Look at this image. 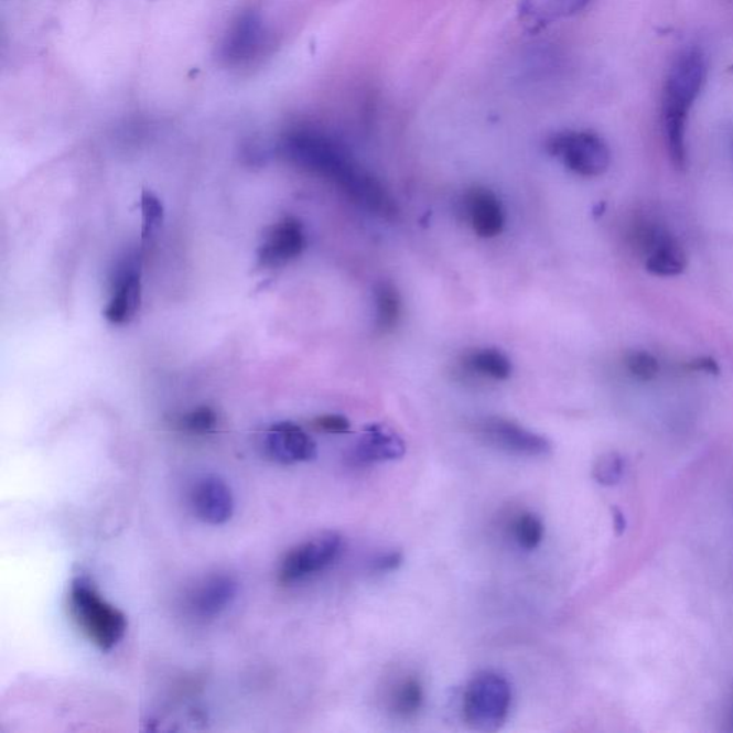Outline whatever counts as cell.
Masks as SVG:
<instances>
[{
  "mask_svg": "<svg viewBox=\"0 0 733 733\" xmlns=\"http://www.w3.org/2000/svg\"><path fill=\"white\" fill-rule=\"evenodd\" d=\"M548 152L559 158L574 174L601 176L611 165V151L601 137L591 131H564L549 139Z\"/></svg>",
  "mask_w": 733,
  "mask_h": 733,
  "instance_id": "5",
  "label": "cell"
},
{
  "mask_svg": "<svg viewBox=\"0 0 733 733\" xmlns=\"http://www.w3.org/2000/svg\"><path fill=\"white\" fill-rule=\"evenodd\" d=\"M510 531L516 543L525 550L538 549L545 538V525L535 513H519L511 520Z\"/></svg>",
  "mask_w": 733,
  "mask_h": 733,
  "instance_id": "20",
  "label": "cell"
},
{
  "mask_svg": "<svg viewBox=\"0 0 733 733\" xmlns=\"http://www.w3.org/2000/svg\"><path fill=\"white\" fill-rule=\"evenodd\" d=\"M263 450L272 462L297 464L317 457V444L299 424L280 421L272 424L263 438Z\"/></svg>",
  "mask_w": 733,
  "mask_h": 733,
  "instance_id": "11",
  "label": "cell"
},
{
  "mask_svg": "<svg viewBox=\"0 0 733 733\" xmlns=\"http://www.w3.org/2000/svg\"><path fill=\"white\" fill-rule=\"evenodd\" d=\"M511 687L500 673H477L463 694L464 722L474 731L493 732L500 730L509 716Z\"/></svg>",
  "mask_w": 733,
  "mask_h": 733,
  "instance_id": "4",
  "label": "cell"
},
{
  "mask_svg": "<svg viewBox=\"0 0 733 733\" xmlns=\"http://www.w3.org/2000/svg\"><path fill=\"white\" fill-rule=\"evenodd\" d=\"M182 428L193 434H208L217 429L218 417L211 407L203 406L182 417Z\"/></svg>",
  "mask_w": 733,
  "mask_h": 733,
  "instance_id": "23",
  "label": "cell"
},
{
  "mask_svg": "<svg viewBox=\"0 0 733 733\" xmlns=\"http://www.w3.org/2000/svg\"><path fill=\"white\" fill-rule=\"evenodd\" d=\"M591 0H546V11L553 17H573L586 9Z\"/></svg>",
  "mask_w": 733,
  "mask_h": 733,
  "instance_id": "25",
  "label": "cell"
},
{
  "mask_svg": "<svg viewBox=\"0 0 733 733\" xmlns=\"http://www.w3.org/2000/svg\"><path fill=\"white\" fill-rule=\"evenodd\" d=\"M406 454L405 440L395 430L382 424L368 425L349 453V462L357 466L392 462Z\"/></svg>",
  "mask_w": 733,
  "mask_h": 733,
  "instance_id": "14",
  "label": "cell"
},
{
  "mask_svg": "<svg viewBox=\"0 0 733 733\" xmlns=\"http://www.w3.org/2000/svg\"><path fill=\"white\" fill-rule=\"evenodd\" d=\"M305 244L303 224L294 217L282 218L267 229L258 249V262L263 268L284 267L303 254Z\"/></svg>",
  "mask_w": 733,
  "mask_h": 733,
  "instance_id": "10",
  "label": "cell"
},
{
  "mask_svg": "<svg viewBox=\"0 0 733 733\" xmlns=\"http://www.w3.org/2000/svg\"><path fill=\"white\" fill-rule=\"evenodd\" d=\"M708 62L698 47L680 52L666 76L662 97V128L670 160L677 170L687 168V123L694 103L707 83Z\"/></svg>",
  "mask_w": 733,
  "mask_h": 733,
  "instance_id": "2",
  "label": "cell"
},
{
  "mask_svg": "<svg viewBox=\"0 0 733 733\" xmlns=\"http://www.w3.org/2000/svg\"><path fill=\"white\" fill-rule=\"evenodd\" d=\"M625 473V462L617 453L603 454L593 467V477L602 486H615Z\"/></svg>",
  "mask_w": 733,
  "mask_h": 733,
  "instance_id": "21",
  "label": "cell"
},
{
  "mask_svg": "<svg viewBox=\"0 0 733 733\" xmlns=\"http://www.w3.org/2000/svg\"><path fill=\"white\" fill-rule=\"evenodd\" d=\"M238 595V582L229 574H214L195 588L190 610L200 619H214L227 611Z\"/></svg>",
  "mask_w": 733,
  "mask_h": 733,
  "instance_id": "15",
  "label": "cell"
},
{
  "mask_svg": "<svg viewBox=\"0 0 733 733\" xmlns=\"http://www.w3.org/2000/svg\"><path fill=\"white\" fill-rule=\"evenodd\" d=\"M463 214L474 234L481 238H495L505 228V209L500 200L485 186H473L464 194Z\"/></svg>",
  "mask_w": 733,
  "mask_h": 733,
  "instance_id": "13",
  "label": "cell"
},
{
  "mask_svg": "<svg viewBox=\"0 0 733 733\" xmlns=\"http://www.w3.org/2000/svg\"><path fill=\"white\" fill-rule=\"evenodd\" d=\"M142 300L141 260L127 256L118 263L112 278V299L104 311L111 324H127L136 317Z\"/></svg>",
  "mask_w": 733,
  "mask_h": 733,
  "instance_id": "9",
  "label": "cell"
},
{
  "mask_svg": "<svg viewBox=\"0 0 733 733\" xmlns=\"http://www.w3.org/2000/svg\"><path fill=\"white\" fill-rule=\"evenodd\" d=\"M613 519H615V529L617 535H622L623 530L626 529L625 516L622 515L619 509H613Z\"/></svg>",
  "mask_w": 733,
  "mask_h": 733,
  "instance_id": "29",
  "label": "cell"
},
{
  "mask_svg": "<svg viewBox=\"0 0 733 733\" xmlns=\"http://www.w3.org/2000/svg\"><path fill=\"white\" fill-rule=\"evenodd\" d=\"M68 606L76 626L99 650H112L127 634L125 613L105 601L88 578L72 581Z\"/></svg>",
  "mask_w": 733,
  "mask_h": 733,
  "instance_id": "3",
  "label": "cell"
},
{
  "mask_svg": "<svg viewBox=\"0 0 733 733\" xmlns=\"http://www.w3.org/2000/svg\"><path fill=\"white\" fill-rule=\"evenodd\" d=\"M627 370L640 381L654 380L659 373V363L646 352L630 353L626 358Z\"/></svg>",
  "mask_w": 733,
  "mask_h": 733,
  "instance_id": "24",
  "label": "cell"
},
{
  "mask_svg": "<svg viewBox=\"0 0 733 733\" xmlns=\"http://www.w3.org/2000/svg\"><path fill=\"white\" fill-rule=\"evenodd\" d=\"M688 258L669 234L646 256V270L659 277H673L687 270Z\"/></svg>",
  "mask_w": 733,
  "mask_h": 733,
  "instance_id": "17",
  "label": "cell"
},
{
  "mask_svg": "<svg viewBox=\"0 0 733 733\" xmlns=\"http://www.w3.org/2000/svg\"><path fill=\"white\" fill-rule=\"evenodd\" d=\"M402 562V556L399 552H391L380 556V558L374 560V569L377 572H390L400 567Z\"/></svg>",
  "mask_w": 733,
  "mask_h": 733,
  "instance_id": "27",
  "label": "cell"
},
{
  "mask_svg": "<svg viewBox=\"0 0 733 733\" xmlns=\"http://www.w3.org/2000/svg\"><path fill=\"white\" fill-rule=\"evenodd\" d=\"M282 150L295 164L334 182L360 207L386 218L397 214L395 201L381 182L358 165L333 138L313 129H297L284 138Z\"/></svg>",
  "mask_w": 733,
  "mask_h": 733,
  "instance_id": "1",
  "label": "cell"
},
{
  "mask_svg": "<svg viewBox=\"0 0 733 733\" xmlns=\"http://www.w3.org/2000/svg\"><path fill=\"white\" fill-rule=\"evenodd\" d=\"M268 45V32L261 14L248 11L239 17L229 25L225 33L219 56L228 66L238 68V66L251 65L266 51Z\"/></svg>",
  "mask_w": 733,
  "mask_h": 733,
  "instance_id": "7",
  "label": "cell"
},
{
  "mask_svg": "<svg viewBox=\"0 0 733 733\" xmlns=\"http://www.w3.org/2000/svg\"><path fill=\"white\" fill-rule=\"evenodd\" d=\"M689 368H692L694 371H707V373H712V374H718L720 373V367H718V364L715 360H712V358H699V360L692 362L691 366Z\"/></svg>",
  "mask_w": 733,
  "mask_h": 733,
  "instance_id": "28",
  "label": "cell"
},
{
  "mask_svg": "<svg viewBox=\"0 0 733 733\" xmlns=\"http://www.w3.org/2000/svg\"><path fill=\"white\" fill-rule=\"evenodd\" d=\"M315 429L328 434H347L352 424L344 416L325 414L313 421Z\"/></svg>",
  "mask_w": 733,
  "mask_h": 733,
  "instance_id": "26",
  "label": "cell"
},
{
  "mask_svg": "<svg viewBox=\"0 0 733 733\" xmlns=\"http://www.w3.org/2000/svg\"><path fill=\"white\" fill-rule=\"evenodd\" d=\"M476 433L483 442L502 452L516 456L541 457L549 454V440L527 430L515 421L502 417H486L476 424Z\"/></svg>",
  "mask_w": 733,
  "mask_h": 733,
  "instance_id": "8",
  "label": "cell"
},
{
  "mask_svg": "<svg viewBox=\"0 0 733 733\" xmlns=\"http://www.w3.org/2000/svg\"><path fill=\"white\" fill-rule=\"evenodd\" d=\"M191 506L204 524L225 525L234 515L236 502L231 488L218 476L201 478L191 493Z\"/></svg>",
  "mask_w": 733,
  "mask_h": 733,
  "instance_id": "12",
  "label": "cell"
},
{
  "mask_svg": "<svg viewBox=\"0 0 733 733\" xmlns=\"http://www.w3.org/2000/svg\"><path fill=\"white\" fill-rule=\"evenodd\" d=\"M463 367L477 377L495 381L507 380L511 374L509 357L497 348L474 349L464 357Z\"/></svg>",
  "mask_w": 733,
  "mask_h": 733,
  "instance_id": "18",
  "label": "cell"
},
{
  "mask_svg": "<svg viewBox=\"0 0 733 733\" xmlns=\"http://www.w3.org/2000/svg\"><path fill=\"white\" fill-rule=\"evenodd\" d=\"M142 211V238L148 239L158 231L164 219V207L161 201L152 193L143 191L141 198Z\"/></svg>",
  "mask_w": 733,
  "mask_h": 733,
  "instance_id": "22",
  "label": "cell"
},
{
  "mask_svg": "<svg viewBox=\"0 0 733 733\" xmlns=\"http://www.w3.org/2000/svg\"><path fill=\"white\" fill-rule=\"evenodd\" d=\"M424 703V687L416 675L397 680L388 693V709L400 720H413Z\"/></svg>",
  "mask_w": 733,
  "mask_h": 733,
  "instance_id": "16",
  "label": "cell"
},
{
  "mask_svg": "<svg viewBox=\"0 0 733 733\" xmlns=\"http://www.w3.org/2000/svg\"><path fill=\"white\" fill-rule=\"evenodd\" d=\"M342 552V536L335 531H324L297 545L284 556L278 570V579L287 586L306 581L332 567Z\"/></svg>",
  "mask_w": 733,
  "mask_h": 733,
  "instance_id": "6",
  "label": "cell"
},
{
  "mask_svg": "<svg viewBox=\"0 0 733 733\" xmlns=\"http://www.w3.org/2000/svg\"><path fill=\"white\" fill-rule=\"evenodd\" d=\"M376 301V327L380 333H390L399 324L401 299L399 291L391 282H378L374 289Z\"/></svg>",
  "mask_w": 733,
  "mask_h": 733,
  "instance_id": "19",
  "label": "cell"
}]
</instances>
